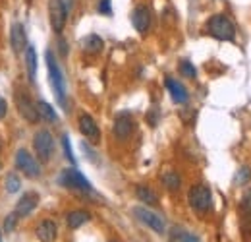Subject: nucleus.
<instances>
[{"instance_id":"1","label":"nucleus","mask_w":251,"mask_h":242,"mask_svg":"<svg viewBox=\"0 0 251 242\" xmlns=\"http://www.w3.org/2000/svg\"><path fill=\"white\" fill-rule=\"evenodd\" d=\"M45 60H47V68H49V78H50V86L54 90V95L58 99V103L66 107V82H64V74L58 66V62L54 59V55L50 51L45 53Z\"/></svg>"},{"instance_id":"2","label":"nucleus","mask_w":251,"mask_h":242,"mask_svg":"<svg viewBox=\"0 0 251 242\" xmlns=\"http://www.w3.org/2000/svg\"><path fill=\"white\" fill-rule=\"evenodd\" d=\"M207 31H209V35H213L219 41H234L236 39V26L224 14L211 16L207 22Z\"/></svg>"},{"instance_id":"3","label":"nucleus","mask_w":251,"mask_h":242,"mask_svg":"<svg viewBox=\"0 0 251 242\" xmlns=\"http://www.w3.org/2000/svg\"><path fill=\"white\" fill-rule=\"evenodd\" d=\"M188 202H189V208L195 213H207L211 210V206H213L211 190L205 184L191 186L188 192Z\"/></svg>"},{"instance_id":"4","label":"nucleus","mask_w":251,"mask_h":242,"mask_svg":"<svg viewBox=\"0 0 251 242\" xmlns=\"http://www.w3.org/2000/svg\"><path fill=\"white\" fill-rule=\"evenodd\" d=\"M58 182L62 184L64 188H68V190H75V192H81V194H93L91 182L87 181L77 169H66V171H62Z\"/></svg>"},{"instance_id":"5","label":"nucleus","mask_w":251,"mask_h":242,"mask_svg":"<svg viewBox=\"0 0 251 242\" xmlns=\"http://www.w3.org/2000/svg\"><path fill=\"white\" fill-rule=\"evenodd\" d=\"M33 148H35V153L39 155V159L43 163L50 161L52 151H54V138H52V134L49 130H39L33 136Z\"/></svg>"},{"instance_id":"6","label":"nucleus","mask_w":251,"mask_h":242,"mask_svg":"<svg viewBox=\"0 0 251 242\" xmlns=\"http://www.w3.org/2000/svg\"><path fill=\"white\" fill-rule=\"evenodd\" d=\"M16 167H18L27 179H39V177H41L39 161H37L29 151H25V150H20V151L16 153Z\"/></svg>"},{"instance_id":"7","label":"nucleus","mask_w":251,"mask_h":242,"mask_svg":"<svg viewBox=\"0 0 251 242\" xmlns=\"http://www.w3.org/2000/svg\"><path fill=\"white\" fill-rule=\"evenodd\" d=\"M49 16H50V28L54 33H62L66 20H68V8L62 0H50L49 2Z\"/></svg>"},{"instance_id":"8","label":"nucleus","mask_w":251,"mask_h":242,"mask_svg":"<svg viewBox=\"0 0 251 242\" xmlns=\"http://www.w3.org/2000/svg\"><path fill=\"white\" fill-rule=\"evenodd\" d=\"M133 215H135L143 225H147L149 229H153L158 235H162V233L166 231L164 219H162L158 213L151 212V210H147V208H133Z\"/></svg>"},{"instance_id":"9","label":"nucleus","mask_w":251,"mask_h":242,"mask_svg":"<svg viewBox=\"0 0 251 242\" xmlns=\"http://www.w3.org/2000/svg\"><path fill=\"white\" fill-rule=\"evenodd\" d=\"M16 105H18L20 115H22L25 121L29 122V124H35V122L39 121V115H37L35 103L29 99V95H25V93L18 91V93H16Z\"/></svg>"},{"instance_id":"10","label":"nucleus","mask_w":251,"mask_h":242,"mask_svg":"<svg viewBox=\"0 0 251 242\" xmlns=\"http://www.w3.org/2000/svg\"><path fill=\"white\" fill-rule=\"evenodd\" d=\"M133 128H135V124H133L131 115H129V113H122V115L116 117L114 126H112V132H114V136H116L120 142H124V140H127V138L133 134Z\"/></svg>"},{"instance_id":"11","label":"nucleus","mask_w":251,"mask_h":242,"mask_svg":"<svg viewBox=\"0 0 251 242\" xmlns=\"http://www.w3.org/2000/svg\"><path fill=\"white\" fill-rule=\"evenodd\" d=\"M131 24H133V28L139 31L141 35H145L149 28H151V10L147 8V6H137L135 10H133V14H131Z\"/></svg>"},{"instance_id":"12","label":"nucleus","mask_w":251,"mask_h":242,"mask_svg":"<svg viewBox=\"0 0 251 242\" xmlns=\"http://www.w3.org/2000/svg\"><path fill=\"white\" fill-rule=\"evenodd\" d=\"M10 43H12V49L16 55H22L25 49H27V33L24 24H14L12 31H10Z\"/></svg>"},{"instance_id":"13","label":"nucleus","mask_w":251,"mask_h":242,"mask_svg":"<svg viewBox=\"0 0 251 242\" xmlns=\"http://www.w3.org/2000/svg\"><path fill=\"white\" fill-rule=\"evenodd\" d=\"M79 132L93 144H97L100 140V130H99L97 122L93 121V117H89V115H81L79 117Z\"/></svg>"},{"instance_id":"14","label":"nucleus","mask_w":251,"mask_h":242,"mask_svg":"<svg viewBox=\"0 0 251 242\" xmlns=\"http://www.w3.org/2000/svg\"><path fill=\"white\" fill-rule=\"evenodd\" d=\"M37 204H39V196L35 192H27V194H24L20 198V202L16 204V210L14 212L18 213V217H27V215H31L35 212Z\"/></svg>"},{"instance_id":"15","label":"nucleus","mask_w":251,"mask_h":242,"mask_svg":"<svg viewBox=\"0 0 251 242\" xmlns=\"http://www.w3.org/2000/svg\"><path fill=\"white\" fill-rule=\"evenodd\" d=\"M164 84H166L168 93H170V97H172V101H174V103H178V105L188 103V99H189L188 90H186L178 80H174V78H166V80H164Z\"/></svg>"},{"instance_id":"16","label":"nucleus","mask_w":251,"mask_h":242,"mask_svg":"<svg viewBox=\"0 0 251 242\" xmlns=\"http://www.w3.org/2000/svg\"><path fill=\"white\" fill-rule=\"evenodd\" d=\"M58 237V227L54 221H43L39 227H37V239L41 242H54Z\"/></svg>"},{"instance_id":"17","label":"nucleus","mask_w":251,"mask_h":242,"mask_svg":"<svg viewBox=\"0 0 251 242\" xmlns=\"http://www.w3.org/2000/svg\"><path fill=\"white\" fill-rule=\"evenodd\" d=\"M91 219V213L85 212V210H75V212H70L66 217V223L70 229H79L81 225H85L87 221Z\"/></svg>"},{"instance_id":"18","label":"nucleus","mask_w":251,"mask_h":242,"mask_svg":"<svg viewBox=\"0 0 251 242\" xmlns=\"http://www.w3.org/2000/svg\"><path fill=\"white\" fill-rule=\"evenodd\" d=\"M160 182L168 192H178L180 186H182V179H180V175L176 171H164L160 175Z\"/></svg>"},{"instance_id":"19","label":"nucleus","mask_w":251,"mask_h":242,"mask_svg":"<svg viewBox=\"0 0 251 242\" xmlns=\"http://www.w3.org/2000/svg\"><path fill=\"white\" fill-rule=\"evenodd\" d=\"M135 196H137V200L143 202L145 206H157L158 204V196L149 188V186H145V184H137Z\"/></svg>"},{"instance_id":"20","label":"nucleus","mask_w":251,"mask_h":242,"mask_svg":"<svg viewBox=\"0 0 251 242\" xmlns=\"http://www.w3.org/2000/svg\"><path fill=\"white\" fill-rule=\"evenodd\" d=\"M168 242H199V239L182 227H172V231L168 233Z\"/></svg>"},{"instance_id":"21","label":"nucleus","mask_w":251,"mask_h":242,"mask_svg":"<svg viewBox=\"0 0 251 242\" xmlns=\"http://www.w3.org/2000/svg\"><path fill=\"white\" fill-rule=\"evenodd\" d=\"M35 109H37L39 119H43L45 122H58L56 111H54L47 101H39V103H35Z\"/></svg>"},{"instance_id":"22","label":"nucleus","mask_w":251,"mask_h":242,"mask_svg":"<svg viewBox=\"0 0 251 242\" xmlns=\"http://www.w3.org/2000/svg\"><path fill=\"white\" fill-rule=\"evenodd\" d=\"M81 47H83V51L85 53H89V55H99L100 51H102V47H104V43H102V39L99 37V35H87L83 41H81Z\"/></svg>"},{"instance_id":"23","label":"nucleus","mask_w":251,"mask_h":242,"mask_svg":"<svg viewBox=\"0 0 251 242\" xmlns=\"http://www.w3.org/2000/svg\"><path fill=\"white\" fill-rule=\"evenodd\" d=\"M25 68H27L29 80L35 82V76H37V53H35V49L29 47V45L25 49Z\"/></svg>"},{"instance_id":"24","label":"nucleus","mask_w":251,"mask_h":242,"mask_svg":"<svg viewBox=\"0 0 251 242\" xmlns=\"http://www.w3.org/2000/svg\"><path fill=\"white\" fill-rule=\"evenodd\" d=\"M248 182H251V169L250 167H242L236 171V177H234V184L236 186H246Z\"/></svg>"},{"instance_id":"25","label":"nucleus","mask_w":251,"mask_h":242,"mask_svg":"<svg viewBox=\"0 0 251 242\" xmlns=\"http://www.w3.org/2000/svg\"><path fill=\"white\" fill-rule=\"evenodd\" d=\"M6 190H8V194H16L20 188H22V181H20V177L16 175V173H10L8 177H6Z\"/></svg>"},{"instance_id":"26","label":"nucleus","mask_w":251,"mask_h":242,"mask_svg":"<svg viewBox=\"0 0 251 242\" xmlns=\"http://www.w3.org/2000/svg\"><path fill=\"white\" fill-rule=\"evenodd\" d=\"M180 74H182L184 78L193 80V78L197 76V70H195V66H193L189 60H182V62H180Z\"/></svg>"},{"instance_id":"27","label":"nucleus","mask_w":251,"mask_h":242,"mask_svg":"<svg viewBox=\"0 0 251 242\" xmlns=\"http://www.w3.org/2000/svg\"><path fill=\"white\" fill-rule=\"evenodd\" d=\"M18 213H10L6 219H4V233H14V229H16V225H18Z\"/></svg>"},{"instance_id":"28","label":"nucleus","mask_w":251,"mask_h":242,"mask_svg":"<svg viewBox=\"0 0 251 242\" xmlns=\"http://www.w3.org/2000/svg\"><path fill=\"white\" fill-rule=\"evenodd\" d=\"M240 213H251V188L246 190V194L242 196V202H240Z\"/></svg>"},{"instance_id":"29","label":"nucleus","mask_w":251,"mask_h":242,"mask_svg":"<svg viewBox=\"0 0 251 242\" xmlns=\"http://www.w3.org/2000/svg\"><path fill=\"white\" fill-rule=\"evenodd\" d=\"M62 146H64V153H66L68 161H70L72 165H75V157H74V153H72V148H70V138H68V136H62Z\"/></svg>"},{"instance_id":"30","label":"nucleus","mask_w":251,"mask_h":242,"mask_svg":"<svg viewBox=\"0 0 251 242\" xmlns=\"http://www.w3.org/2000/svg\"><path fill=\"white\" fill-rule=\"evenodd\" d=\"M97 10H99L100 14H104V16H110V14H112V4H110V0H100Z\"/></svg>"},{"instance_id":"31","label":"nucleus","mask_w":251,"mask_h":242,"mask_svg":"<svg viewBox=\"0 0 251 242\" xmlns=\"http://www.w3.org/2000/svg\"><path fill=\"white\" fill-rule=\"evenodd\" d=\"M242 231L251 235V213H242Z\"/></svg>"},{"instance_id":"32","label":"nucleus","mask_w":251,"mask_h":242,"mask_svg":"<svg viewBox=\"0 0 251 242\" xmlns=\"http://www.w3.org/2000/svg\"><path fill=\"white\" fill-rule=\"evenodd\" d=\"M147 121H149V124H151V126H157V122H158V115H157V111H155V113L151 111V113L147 115Z\"/></svg>"},{"instance_id":"33","label":"nucleus","mask_w":251,"mask_h":242,"mask_svg":"<svg viewBox=\"0 0 251 242\" xmlns=\"http://www.w3.org/2000/svg\"><path fill=\"white\" fill-rule=\"evenodd\" d=\"M6 113H8V107H6V101L0 97V121L6 117Z\"/></svg>"},{"instance_id":"34","label":"nucleus","mask_w":251,"mask_h":242,"mask_svg":"<svg viewBox=\"0 0 251 242\" xmlns=\"http://www.w3.org/2000/svg\"><path fill=\"white\" fill-rule=\"evenodd\" d=\"M60 51H62V55L66 57V43H64L62 39H60Z\"/></svg>"},{"instance_id":"35","label":"nucleus","mask_w":251,"mask_h":242,"mask_svg":"<svg viewBox=\"0 0 251 242\" xmlns=\"http://www.w3.org/2000/svg\"><path fill=\"white\" fill-rule=\"evenodd\" d=\"M0 242H2V233H0Z\"/></svg>"}]
</instances>
